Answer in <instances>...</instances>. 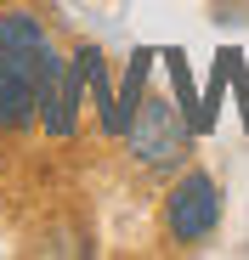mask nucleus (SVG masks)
<instances>
[{"label": "nucleus", "mask_w": 249, "mask_h": 260, "mask_svg": "<svg viewBox=\"0 0 249 260\" xmlns=\"http://www.w3.org/2000/svg\"><path fill=\"white\" fill-rule=\"evenodd\" d=\"M124 153H131V164L147 170V176H170V170H181L187 153H193V119L176 113L170 96H142L131 124H124Z\"/></svg>", "instance_id": "f257e3e1"}, {"label": "nucleus", "mask_w": 249, "mask_h": 260, "mask_svg": "<svg viewBox=\"0 0 249 260\" xmlns=\"http://www.w3.org/2000/svg\"><path fill=\"white\" fill-rule=\"evenodd\" d=\"M221 226V187L204 170H181L176 187L164 192V238L176 249H198Z\"/></svg>", "instance_id": "f03ea898"}, {"label": "nucleus", "mask_w": 249, "mask_h": 260, "mask_svg": "<svg viewBox=\"0 0 249 260\" xmlns=\"http://www.w3.org/2000/svg\"><path fill=\"white\" fill-rule=\"evenodd\" d=\"M79 102H85V51L63 57L51 46L40 62V130L51 142H68L79 130Z\"/></svg>", "instance_id": "7ed1b4c3"}, {"label": "nucleus", "mask_w": 249, "mask_h": 260, "mask_svg": "<svg viewBox=\"0 0 249 260\" xmlns=\"http://www.w3.org/2000/svg\"><path fill=\"white\" fill-rule=\"evenodd\" d=\"M85 51V91L97 96V124H102V136H119V119H113V79H108V68H102V51L97 46H79Z\"/></svg>", "instance_id": "20e7f679"}]
</instances>
